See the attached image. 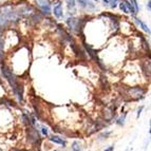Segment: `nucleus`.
<instances>
[{"instance_id":"nucleus-1","label":"nucleus","mask_w":151,"mask_h":151,"mask_svg":"<svg viewBox=\"0 0 151 151\" xmlns=\"http://www.w3.org/2000/svg\"><path fill=\"white\" fill-rule=\"evenodd\" d=\"M1 72H2L3 76L6 78V81H9V83L11 85L13 91L17 94L18 98H19L20 101H22V89L19 87V83H17V79H16V77L14 76V74L11 72L10 69H8L6 67H4V65L1 67Z\"/></svg>"},{"instance_id":"nucleus-2","label":"nucleus","mask_w":151,"mask_h":151,"mask_svg":"<svg viewBox=\"0 0 151 151\" xmlns=\"http://www.w3.org/2000/svg\"><path fill=\"white\" fill-rule=\"evenodd\" d=\"M119 9H121L124 13H126V14H134V13H135L134 6L132 5V3H131L130 0L119 1Z\"/></svg>"},{"instance_id":"nucleus-3","label":"nucleus","mask_w":151,"mask_h":151,"mask_svg":"<svg viewBox=\"0 0 151 151\" xmlns=\"http://www.w3.org/2000/svg\"><path fill=\"white\" fill-rule=\"evenodd\" d=\"M28 139L30 142L32 143H37L39 139H40V136H39V133L37 132V130H35L34 128H29L28 129Z\"/></svg>"},{"instance_id":"nucleus-4","label":"nucleus","mask_w":151,"mask_h":151,"mask_svg":"<svg viewBox=\"0 0 151 151\" xmlns=\"http://www.w3.org/2000/svg\"><path fill=\"white\" fill-rule=\"evenodd\" d=\"M129 94L130 96H132L133 98H141L144 95V90L139 87H136V88H131L129 90Z\"/></svg>"},{"instance_id":"nucleus-5","label":"nucleus","mask_w":151,"mask_h":151,"mask_svg":"<svg viewBox=\"0 0 151 151\" xmlns=\"http://www.w3.org/2000/svg\"><path fill=\"white\" fill-rule=\"evenodd\" d=\"M36 1H37V3L41 8V10L43 11V13H45L47 15H49L51 13V8L48 2V0H36Z\"/></svg>"},{"instance_id":"nucleus-6","label":"nucleus","mask_w":151,"mask_h":151,"mask_svg":"<svg viewBox=\"0 0 151 151\" xmlns=\"http://www.w3.org/2000/svg\"><path fill=\"white\" fill-rule=\"evenodd\" d=\"M53 13H54V15H55L57 18H63V6H61L60 2H57V4L54 6Z\"/></svg>"},{"instance_id":"nucleus-7","label":"nucleus","mask_w":151,"mask_h":151,"mask_svg":"<svg viewBox=\"0 0 151 151\" xmlns=\"http://www.w3.org/2000/svg\"><path fill=\"white\" fill-rule=\"evenodd\" d=\"M134 20H135V22L137 23V24H139V27H141V28L143 29L144 31H145V32H147L148 34H150V29H149V27L146 24V23L144 22V21H142L139 18H136V17L134 18Z\"/></svg>"},{"instance_id":"nucleus-8","label":"nucleus","mask_w":151,"mask_h":151,"mask_svg":"<svg viewBox=\"0 0 151 151\" xmlns=\"http://www.w3.org/2000/svg\"><path fill=\"white\" fill-rule=\"evenodd\" d=\"M67 22H68V25L70 27V29H72V30H76L77 24H78L77 19H75V18H69Z\"/></svg>"},{"instance_id":"nucleus-9","label":"nucleus","mask_w":151,"mask_h":151,"mask_svg":"<svg viewBox=\"0 0 151 151\" xmlns=\"http://www.w3.org/2000/svg\"><path fill=\"white\" fill-rule=\"evenodd\" d=\"M104 1V4L108 5L110 8H116V5L119 4V0H103Z\"/></svg>"},{"instance_id":"nucleus-10","label":"nucleus","mask_w":151,"mask_h":151,"mask_svg":"<svg viewBox=\"0 0 151 151\" xmlns=\"http://www.w3.org/2000/svg\"><path fill=\"white\" fill-rule=\"evenodd\" d=\"M51 141L54 142V143H57V144H60V145H63V146L65 145V142L63 141L61 139H59V137H57V136H53V137H51Z\"/></svg>"},{"instance_id":"nucleus-11","label":"nucleus","mask_w":151,"mask_h":151,"mask_svg":"<svg viewBox=\"0 0 151 151\" xmlns=\"http://www.w3.org/2000/svg\"><path fill=\"white\" fill-rule=\"evenodd\" d=\"M72 149H73L74 151H81V145H79V144L78 143H74L73 144V146H72Z\"/></svg>"},{"instance_id":"nucleus-12","label":"nucleus","mask_w":151,"mask_h":151,"mask_svg":"<svg viewBox=\"0 0 151 151\" xmlns=\"http://www.w3.org/2000/svg\"><path fill=\"white\" fill-rule=\"evenodd\" d=\"M131 3H132V5L134 6V10H135V12H139V5H137V2H136V0H130Z\"/></svg>"},{"instance_id":"nucleus-13","label":"nucleus","mask_w":151,"mask_h":151,"mask_svg":"<svg viewBox=\"0 0 151 151\" xmlns=\"http://www.w3.org/2000/svg\"><path fill=\"white\" fill-rule=\"evenodd\" d=\"M78 2H79V4L83 6V8H86L87 4H88V1L89 0H77Z\"/></svg>"},{"instance_id":"nucleus-14","label":"nucleus","mask_w":151,"mask_h":151,"mask_svg":"<svg viewBox=\"0 0 151 151\" xmlns=\"http://www.w3.org/2000/svg\"><path fill=\"white\" fill-rule=\"evenodd\" d=\"M68 5H69V9H73L75 6V2H74V0H68Z\"/></svg>"},{"instance_id":"nucleus-15","label":"nucleus","mask_w":151,"mask_h":151,"mask_svg":"<svg viewBox=\"0 0 151 151\" xmlns=\"http://www.w3.org/2000/svg\"><path fill=\"white\" fill-rule=\"evenodd\" d=\"M3 50V41L1 39V34H0V52H2Z\"/></svg>"},{"instance_id":"nucleus-16","label":"nucleus","mask_w":151,"mask_h":151,"mask_svg":"<svg viewBox=\"0 0 151 151\" xmlns=\"http://www.w3.org/2000/svg\"><path fill=\"white\" fill-rule=\"evenodd\" d=\"M42 132H43V133H45V134L48 133V131H47V129H45V128H42Z\"/></svg>"},{"instance_id":"nucleus-17","label":"nucleus","mask_w":151,"mask_h":151,"mask_svg":"<svg viewBox=\"0 0 151 151\" xmlns=\"http://www.w3.org/2000/svg\"><path fill=\"white\" fill-rule=\"evenodd\" d=\"M148 9H149V11L151 10V3H150V1H148Z\"/></svg>"},{"instance_id":"nucleus-18","label":"nucleus","mask_w":151,"mask_h":151,"mask_svg":"<svg viewBox=\"0 0 151 151\" xmlns=\"http://www.w3.org/2000/svg\"><path fill=\"white\" fill-rule=\"evenodd\" d=\"M106 151H113V147H110L109 149H107Z\"/></svg>"}]
</instances>
